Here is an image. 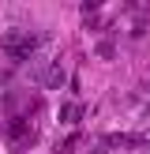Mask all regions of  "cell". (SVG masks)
Masks as SVG:
<instances>
[{"label":"cell","instance_id":"5b68a950","mask_svg":"<svg viewBox=\"0 0 150 154\" xmlns=\"http://www.w3.org/2000/svg\"><path fill=\"white\" fill-rule=\"evenodd\" d=\"M82 23H86V30H105V26H109V15H105L101 8H98V11H90Z\"/></svg>","mask_w":150,"mask_h":154},{"label":"cell","instance_id":"9c48e42d","mask_svg":"<svg viewBox=\"0 0 150 154\" xmlns=\"http://www.w3.org/2000/svg\"><path fill=\"white\" fill-rule=\"evenodd\" d=\"M142 143H146V147H150V128H146V132H142Z\"/></svg>","mask_w":150,"mask_h":154},{"label":"cell","instance_id":"8992f818","mask_svg":"<svg viewBox=\"0 0 150 154\" xmlns=\"http://www.w3.org/2000/svg\"><path fill=\"white\" fill-rule=\"evenodd\" d=\"M75 139H79V135H64V143H56V154H71L75 150Z\"/></svg>","mask_w":150,"mask_h":154},{"label":"cell","instance_id":"277c9868","mask_svg":"<svg viewBox=\"0 0 150 154\" xmlns=\"http://www.w3.org/2000/svg\"><path fill=\"white\" fill-rule=\"evenodd\" d=\"M8 135H11V139H30V120H22V117H15L11 124H8Z\"/></svg>","mask_w":150,"mask_h":154},{"label":"cell","instance_id":"6da1fadb","mask_svg":"<svg viewBox=\"0 0 150 154\" xmlns=\"http://www.w3.org/2000/svg\"><path fill=\"white\" fill-rule=\"evenodd\" d=\"M38 45H41V38L30 34V30H19V26H8L4 34H0V49H4L11 60H26V57H34Z\"/></svg>","mask_w":150,"mask_h":154},{"label":"cell","instance_id":"7a4b0ae2","mask_svg":"<svg viewBox=\"0 0 150 154\" xmlns=\"http://www.w3.org/2000/svg\"><path fill=\"white\" fill-rule=\"evenodd\" d=\"M64 83H68V68L60 64V60L45 68V75H41V87H45V90H60Z\"/></svg>","mask_w":150,"mask_h":154},{"label":"cell","instance_id":"52a82bcc","mask_svg":"<svg viewBox=\"0 0 150 154\" xmlns=\"http://www.w3.org/2000/svg\"><path fill=\"white\" fill-rule=\"evenodd\" d=\"M98 57H101V60H112V42H101V45H98Z\"/></svg>","mask_w":150,"mask_h":154},{"label":"cell","instance_id":"ba28073f","mask_svg":"<svg viewBox=\"0 0 150 154\" xmlns=\"http://www.w3.org/2000/svg\"><path fill=\"white\" fill-rule=\"evenodd\" d=\"M86 154H109V150H105V147H101V143H98V147H90Z\"/></svg>","mask_w":150,"mask_h":154},{"label":"cell","instance_id":"3957f363","mask_svg":"<svg viewBox=\"0 0 150 154\" xmlns=\"http://www.w3.org/2000/svg\"><path fill=\"white\" fill-rule=\"evenodd\" d=\"M56 120H60V124H79V120H82V105L79 102H64L56 109Z\"/></svg>","mask_w":150,"mask_h":154}]
</instances>
